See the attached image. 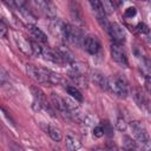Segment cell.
Returning a JSON list of instances; mask_svg holds the SVG:
<instances>
[{
    "mask_svg": "<svg viewBox=\"0 0 151 151\" xmlns=\"http://www.w3.org/2000/svg\"><path fill=\"white\" fill-rule=\"evenodd\" d=\"M26 72L27 74L34 79L39 84H45V85H59L63 79L60 74L53 72L50 68L45 67H39L33 64H27L26 65Z\"/></svg>",
    "mask_w": 151,
    "mask_h": 151,
    "instance_id": "6da1fadb",
    "label": "cell"
},
{
    "mask_svg": "<svg viewBox=\"0 0 151 151\" xmlns=\"http://www.w3.org/2000/svg\"><path fill=\"white\" fill-rule=\"evenodd\" d=\"M130 126H131V130H132L137 142L140 145L142 151H151L150 137H149V133H147L146 129L144 127V125L139 120H133V122H131Z\"/></svg>",
    "mask_w": 151,
    "mask_h": 151,
    "instance_id": "7a4b0ae2",
    "label": "cell"
},
{
    "mask_svg": "<svg viewBox=\"0 0 151 151\" xmlns=\"http://www.w3.org/2000/svg\"><path fill=\"white\" fill-rule=\"evenodd\" d=\"M68 76L80 86H86V73H87V65L81 61H73L68 65Z\"/></svg>",
    "mask_w": 151,
    "mask_h": 151,
    "instance_id": "3957f363",
    "label": "cell"
},
{
    "mask_svg": "<svg viewBox=\"0 0 151 151\" xmlns=\"http://www.w3.org/2000/svg\"><path fill=\"white\" fill-rule=\"evenodd\" d=\"M107 90L119 98H125L129 93L126 81L118 76L107 78Z\"/></svg>",
    "mask_w": 151,
    "mask_h": 151,
    "instance_id": "277c9868",
    "label": "cell"
},
{
    "mask_svg": "<svg viewBox=\"0 0 151 151\" xmlns=\"http://www.w3.org/2000/svg\"><path fill=\"white\" fill-rule=\"evenodd\" d=\"M84 34L81 32V29L77 26H73V25H70V24H66V28H65V37H64V40L73 44V45H77V46H80L83 45V41H84Z\"/></svg>",
    "mask_w": 151,
    "mask_h": 151,
    "instance_id": "5b68a950",
    "label": "cell"
},
{
    "mask_svg": "<svg viewBox=\"0 0 151 151\" xmlns=\"http://www.w3.org/2000/svg\"><path fill=\"white\" fill-rule=\"evenodd\" d=\"M8 5L14 6L15 11L21 15V18L27 22V25H34L37 19H35L34 14L31 12V9L28 8L27 2H25V1H13V2H9Z\"/></svg>",
    "mask_w": 151,
    "mask_h": 151,
    "instance_id": "8992f818",
    "label": "cell"
},
{
    "mask_svg": "<svg viewBox=\"0 0 151 151\" xmlns=\"http://www.w3.org/2000/svg\"><path fill=\"white\" fill-rule=\"evenodd\" d=\"M107 32L111 37V39L113 40V44H119V45H123L126 40V32H125V28L118 24V22H111L109 28H107Z\"/></svg>",
    "mask_w": 151,
    "mask_h": 151,
    "instance_id": "52a82bcc",
    "label": "cell"
},
{
    "mask_svg": "<svg viewBox=\"0 0 151 151\" xmlns=\"http://www.w3.org/2000/svg\"><path fill=\"white\" fill-rule=\"evenodd\" d=\"M31 5H33L41 14H44L50 20L57 18V11H55V7L52 2L44 1V0H34L31 2Z\"/></svg>",
    "mask_w": 151,
    "mask_h": 151,
    "instance_id": "ba28073f",
    "label": "cell"
},
{
    "mask_svg": "<svg viewBox=\"0 0 151 151\" xmlns=\"http://www.w3.org/2000/svg\"><path fill=\"white\" fill-rule=\"evenodd\" d=\"M31 92H32V98H33V109L35 111H40V110L47 111L50 107H48V104L46 103V97L44 92L37 86H32Z\"/></svg>",
    "mask_w": 151,
    "mask_h": 151,
    "instance_id": "9c48e42d",
    "label": "cell"
},
{
    "mask_svg": "<svg viewBox=\"0 0 151 151\" xmlns=\"http://www.w3.org/2000/svg\"><path fill=\"white\" fill-rule=\"evenodd\" d=\"M90 5L92 7V11H93V13H94V15H96L99 25L107 31V28L110 26V22L107 21L106 14L104 13V9H103V6H101V1H97V0L90 1Z\"/></svg>",
    "mask_w": 151,
    "mask_h": 151,
    "instance_id": "30bf717a",
    "label": "cell"
},
{
    "mask_svg": "<svg viewBox=\"0 0 151 151\" xmlns=\"http://www.w3.org/2000/svg\"><path fill=\"white\" fill-rule=\"evenodd\" d=\"M111 57L112 59L120 64V65H127V54L125 48L123 47V45L119 44H112L111 45Z\"/></svg>",
    "mask_w": 151,
    "mask_h": 151,
    "instance_id": "8fae6325",
    "label": "cell"
},
{
    "mask_svg": "<svg viewBox=\"0 0 151 151\" xmlns=\"http://www.w3.org/2000/svg\"><path fill=\"white\" fill-rule=\"evenodd\" d=\"M65 28H66V22L63 21L61 19L54 18V19L50 20V31H51V33H52L55 38L64 40V37H65Z\"/></svg>",
    "mask_w": 151,
    "mask_h": 151,
    "instance_id": "7c38bea8",
    "label": "cell"
},
{
    "mask_svg": "<svg viewBox=\"0 0 151 151\" xmlns=\"http://www.w3.org/2000/svg\"><path fill=\"white\" fill-rule=\"evenodd\" d=\"M13 37H14V40H15V42H17L18 48H19L22 53H25V54H27V55H32V41L28 40L25 35H22V34L19 33V32H14Z\"/></svg>",
    "mask_w": 151,
    "mask_h": 151,
    "instance_id": "4fadbf2b",
    "label": "cell"
},
{
    "mask_svg": "<svg viewBox=\"0 0 151 151\" xmlns=\"http://www.w3.org/2000/svg\"><path fill=\"white\" fill-rule=\"evenodd\" d=\"M83 46L86 52L90 54H97L100 50V42L96 37H85L83 41Z\"/></svg>",
    "mask_w": 151,
    "mask_h": 151,
    "instance_id": "5bb4252c",
    "label": "cell"
},
{
    "mask_svg": "<svg viewBox=\"0 0 151 151\" xmlns=\"http://www.w3.org/2000/svg\"><path fill=\"white\" fill-rule=\"evenodd\" d=\"M51 101L52 105L61 113V114H66L68 117V111L66 109V104H65V99L55 93H51Z\"/></svg>",
    "mask_w": 151,
    "mask_h": 151,
    "instance_id": "9a60e30c",
    "label": "cell"
},
{
    "mask_svg": "<svg viewBox=\"0 0 151 151\" xmlns=\"http://www.w3.org/2000/svg\"><path fill=\"white\" fill-rule=\"evenodd\" d=\"M132 97H133L136 104H137L140 109H147V106H149L147 103H149V101H147V99H146L144 92L142 91V88L134 87V88L132 90Z\"/></svg>",
    "mask_w": 151,
    "mask_h": 151,
    "instance_id": "2e32d148",
    "label": "cell"
},
{
    "mask_svg": "<svg viewBox=\"0 0 151 151\" xmlns=\"http://www.w3.org/2000/svg\"><path fill=\"white\" fill-rule=\"evenodd\" d=\"M57 52H58V55L61 60L63 64H67L70 65L71 63L74 61V57H73V53L67 48V47H64V46H59V47H55Z\"/></svg>",
    "mask_w": 151,
    "mask_h": 151,
    "instance_id": "e0dca14e",
    "label": "cell"
},
{
    "mask_svg": "<svg viewBox=\"0 0 151 151\" xmlns=\"http://www.w3.org/2000/svg\"><path fill=\"white\" fill-rule=\"evenodd\" d=\"M41 57L45 59V60H48V61H52L54 64H59L61 65V60L58 55V52L55 48H44L42 47V53H41Z\"/></svg>",
    "mask_w": 151,
    "mask_h": 151,
    "instance_id": "ac0fdd59",
    "label": "cell"
},
{
    "mask_svg": "<svg viewBox=\"0 0 151 151\" xmlns=\"http://www.w3.org/2000/svg\"><path fill=\"white\" fill-rule=\"evenodd\" d=\"M93 83L96 85H98L100 88L103 90H107V77H105L101 72H98V71H94L91 76Z\"/></svg>",
    "mask_w": 151,
    "mask_h": 151,
    "instance_id": "d6986e66",
    "label": "cell"
},
{
    "mask_svg": "<svg viewBox=\"0 0 151 151\" xmlns=\"http://www.w3.org/2000/svg\"><path fill=\"white\" fill-rule=\"evenodd\" d=\"M27 27H28V29H29L32 37L35 38L38 41H40V42H46V41H47V35H46L35 24H34V25H27Z\"/></svg>",
    "mask_w": 151,
    "mask_h": 151,
    "instance_id": "ffe728a7",
    "label": "cell"
},
{
    "mask_svg": "<svg viewBox=\"0 0 151 151\" xmlns=\"http://www.w3.org/2000/svg\"><path fill=\"white\" fill-rule=\"evenodd\" d=\"M65 144L68 151H78L81 147V143L76 137H72V136H66Z\"/></svg>",
    "mask_w": 151,
    "mask_h": 151,
    "instance_id": "44dd1931",
    "label": "cell"
},
{
    "mask_svg": "<svg viewBox=\"0 0 151 151\" xmlns=\"http://www.w3.org/2000/svg\"><path fill=\"white\" fill-rule=\"evenodd\" d=\"M123 140V150L124 151H137V144L130 136H124Z\"/></svg>",
    "mask_w": 151,
    "mask_h": 151,
    "instance_id": "7402d4cb",
    "label": "cell"
},
{
    "mask_svg": "<svg viewBox=\"0 0 151 151\" xmlns=\"http://www.w3.org/2000/svg\"><path fill=\"white\" fill-rule=\"evenodd\" d=\"M47 133H48V136H50L54 142H60V140L63 139V133H61V131H60L57 126H54V125H48V126H47Z\"/></svg>",
    "mask_w": 151,
    "mask_h": 151,
    "instance_id": "603a6c76",
    "label": "cell"
},
{
    "mask_svg": "<svg viewBox=\"0 0 151 151\" xmlns=\"http://www.w3.org/2000/svg\"><path fill=\"white\" fill-rule=\"evenodd\" d=\"M67 93L70 94V97L77 101H83V94L80 93V91L76 87V86H67L66 87Z\"/></svg>",
    "mask_w": 151,
    "mask_h": 151,
    "instance_id": "cb8c5ba5",
    "label": "cell"
},
{
    "mask_svg": "<svg viewBox=\"0 0 151 151\" xmlns=\"http://www.w3.org/2000/svg\"><path fill=\"white\" fill-rule=\"evenodd\" d=\"M71 17L73 19V21H76V24H81V14L79 8L77 7L76 4H71Z\"/></svg>",
    "mask_w": 151,
    "mask_h": 151,
    "instance_id": "d4e9b609",
    "label": "cell"
},
{
    "mask_svg": "<svg viewBox=\"0 0 151 151\" xmlns=\"http://www.w3.org/2000/svg\"><path fill=\"white\" fill-rule=\"evenodd\" d=\"M101 6H103V9H104V13H105V14H111V13H113L114 9H116L114 2L109 1V0L101 2Z\"/></svg>",
    "mask_w": 151,
    "mask_h": 151,
    "instance_id": "484cf974",
    "label": "cell"
},
{
    "mask_svg": "<svg viewBox=\"0 0 151 151\" xmlns=\"http://www.w3.org/2000/svg\"><path fill=\"white\" fill-rule=\"evenodd\" d=\"M41 53H42V47L37 41H32V55L41 57Z\"/></svg>",
    "mask_w": 151,
    "mask_h": 151,
    "instance_id": "4316f807",
    "label": "cell"
},
{
    "mask_svg": "<svg viewBox=\"0 0 151 151\" xmlns=\"http://www.w3.org/2000/svg\"><path fill=\"white\" fill-rule=\"evenodd\" d=\"M126 127H127L126 122H125L123 118H118L117 122H116V129L119 130V131H125Z\"/></svg>",
    "mask_w": 151,
    "mask_h": 151,
    "instance_id": "83f0119b",
    "label": "cell"
},
{
    "mask_svg": "<svg viewBox=\"0 0 151 151\" xmlns=\"http://www.w3.org/2000/svg\"><path fill=\"white\" fill-rule=\"evenodd\" d=\"M7 34H8V28H7L6 24L0 19V38L5 39V38H7Z\"/></svg>",
    "mask_w": 151,
    "mask_h": 151,
    "instance_id": "f1b7e54d",
    "label": "cell"
},
{
    "mask_svg": "<svg viewBox=\"0 0 151 151\" xmlns=\"http://www.w3.org/2000/svg\"><path fill=\"white\" fill-rule=\"evenodd\" d=\"M136 28L142 34H147L149 33V26L146 24H144V22H138L137 26H136Z\"/></svg>",
    "mask_w": 151,
    "mask_h": 151,
    "instance_id": "f546056e",
    "label": "cell"
},
{
    "mask_svg": "<svg viewBox=\"0 0 151 151\" xmlns=\"http://www.w3.org/2000/svg\"><path fill=\"white\" fill-rule=\"evenodd\" d=\"M104 134H105V133H104V129H103L101 125H96V126L93 127V136H94V137L100 138V137H103Z\"/></svg>",
    "mask_w": 151,
    "mask_h": 151,
    "instance_id": "4dcf8cb0",
    "label": "cell"
},
{
    "mask_svg": "<svg viewBox=\"0 0 151 151\" xmlns=\"http://www.w3.org/2000/svg\"><path fill=\"white\" fill-rule=\"evenodd\" d=\"M7 80H8V74H7V72L0 66V85L7 83Z\"/></svg>",
    "mask_w": 151,
    "mask_h": 151,
    "instance_id": "1f68e13d",
    "label": "cell"
},
{
    "mask_svg": "<svg viewBox=\"0 0 151 151\" xmlns=\"http://www.w3.org/2000/svg\"><path fill=\"white\" fill-rule=\"evenodd\" d=\"M136 14H137L136 7H129V8L125 9V17H126V18H132V17H134Z\"/></svg>",
    "mask_w": 151,
    "mask_h": 151,
    "instance_id": "d6a6232c",
    "label": "cell"
},
{
    "mask_svg": "<svg viewBox=\"0 0 151 151\" xmlns=\"http://www.w3.org/2000/svg\"><path fill=\"white\" fill-rule=\"evenodd\" d=\"M11 151H24L18 144H15V143H12L11 144Z\"/></svg>",
    "mask_w": 151,
    "mask_h": 151,
    "instance_id": "836d02e7",
    "label": "cell"
},
{
    "mask_svg": "<svg viewBox=\"0 0 151 151\" xmlns=\"http://www.w3.org/2000/svg\"><path fill=\"white\" fill-rule=\"evenodd\" d=\"M91 151H111V150H105V149H100V147H98V149H93V150H91Z\"/></svg>",
    "mask_w": 151,
    "mask_h": 151,
    "instance_id": "e575fe53",
    "label": "cell"
},
{
    "mask_svg": "<svg viewBox=\"0 0 151 151\" xmlns=\"http://www.w3.org/2000/svg\"><path fill=\"white\" fill-rule=\"evenodd\" d=\"M117 151H124V150H123V149H120V150H117Z\"/></svg>",
    "mask_w": 151,
    "mask_h": 151,
    "instance_id": "d590c367",
    "label": "cell"
}]
</instances>
